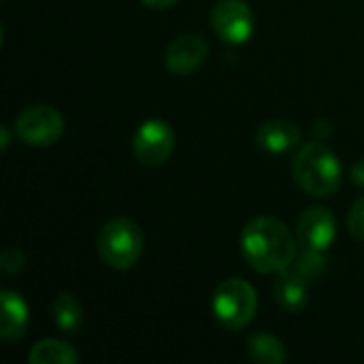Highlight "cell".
I'll return each instance as SVG.
<instances>
[{
	"mask_svg": "<svg viewBox=\"0 0 364 364\" xmlns=\"http://www.w3.org/2000/svg\"><path fill=\"white\" fill-rule=\"evenodd\" d=\"M241 250L247 264L260 273H282L296 258L292 232L275 218L252 220L241 235Z\"/></svg>",
	"mask_w": 364,
	"mask_h": 364,
	"instance_id": "6da1fadb",
	"label": "cell"
},
{
	"mask_svg": "<svg viewBox=\"0 0 364 364\" xmlns=\"http://www.w3.org/2000/svg\"><path fill=\"white\" fill-rule=\"evenodd\" d=\"M292 175L296 183L314 196H331L341 183L339 160L322 143H307L296 151Z\"/></svg>",
	"mask_w": 364,
	"mask_h": 364,
	"instance_id": "7a4b0ae2",
	"label": "cell"
},
{
	"mask_svg": "<svg viewBox=\"0 0 364 364\" xmlns=\"http://www.w3.org/2000/svg\"><path fill=\"white\" fill-rule=\"evenodd\" d=\"M143 250L141 228L128 218L109 220L98 235V256L111 269L126 271L136 264Z\"/></svg>",
	"mask_w": 364,
	"mask_h": 364,
	"instance_id": "3957f363",
	"label": "cell"
},
{
	"mask_svg": "<svg viewBox=\"0 0 364 364\" xmlns=\"http://www.w3.org/2000/svg\"><path fill=\"white\" fill-rule=\"evenodd\" d=\"M256 307H258L256 290L245 279H226L224 284L218 286L213 294L215 320L230 331H239L247 326L256 314Z\"/></svg>",
	"mask_w": 364,
	"mask_h": 364,
	"instance_id": "277c9868",
	"label": "cell"
},
{
	"mask_svg": "<svg viewBox=\"0 0 364 364\" xmlns=\"http://www.w3.org/2000/svg\"><path fill=\"white\" fill-rule=\"evenodd\" d=\"M15 130L23 143L32 147H47L62 136L64 119L53 107L34 105L19 113L15 122Z\"/></svg>",
	"mask_w": 364,
	"mask_h": 364,
	"instance_id": "5b68a950",
	"label": "cell"
},
{
	"mask_svg": "<svg viewBox=\"0 0 364 364\" xmlns=\"http://www.w3.org/2000/svg\"><path fill=\"white\" fill-rule=\"evenodd\" d=\"M211 23L222 41L230 45H241L254 34L256 19L252 9L243 0H220L211 13Z\"/></svg>",
	"mask_w": 364,
	"mask_h": 364,
	"instance_id": "8992f818",
	"label": "cell"
},
{
	"mask_svg": "<svg viewBox=\"0 0 364 364\" xmlns=\"http://www.w3.org/2000/svg\"><path fill=\"white\" fill-rule=\"evenodd\" d=\"M173 145H175V134L171 126L162 119H149L136 130L132 139V154L141 164L156 166L171 156Z\"/></svg>",
	"mask_w": 364,
	"mask_h": 364,
	"instance_id": "52a82bcc",
	"label": "cell"
},
{
	"mask_svg": "<svg viewBox=\"0 0 364 364\" xmlns=\"http://www.w3.org/2000/svg\"><path fill=\"white\" fill-rule=\"evenodd\" d=\"M337 226L335 215L324 207H311L307 209L296 226V237L303 250L311 252H326L335 239Z\"/></svg>",
	"mask_w": 364,
	"mask_h": 364,
	"instance_id": "ba28073f",
	"label": "cell"
},
{
	"mask_svg": "<svg viewBox=\"0 0 364 364\" xmlns=\"http://www.w3.org/2000/svg\"><path fill=\"white\" fill-rule=\"evenodd\" d=\"M207 41L200 34H181L166 49V68L175 75H190L207 58Z\"/></svg>",
	"mask_w": 364,
	"mask_h": 364,
	"instance_id": "9c48e42d",
	"label": "cell"
},
{
	"mask_svg": "<svg viewBox=\"0 0 364 364\" xmlns=\"http://www.w3.org/2000/svg\"><path fill=\"white\" fill-rule=\"evenodd\" d=\"M301 141V128L286 119H273L260 126L256 132V143L269 154H286Z\"/></svg>",
	"mask_w": 364,
	"mask_h": 364,
	"instance_id": "30bf717a",
	"label": "cell"
},
{
	"mask_svg": "<svg viewBox=\"0 0 364 364\" xmlns=\"http://www.w3.org/2000/svg\"><path fill=\"white\" fill-rule=\"evenodd\" d=\"M307 292H309V282L303 279L294 269H286L279 273L275 282V299L277 303L292 314H299L307 305Z\"/></svg>",
	"mask_w": 364,
	"mask_h": 364,
	"instance_id": "8fae6325",
	"label": "cell"
},
{
	"mask_svg": "<svg viewBox=\"0 0 364 364\" xmlns=\"http://www.w3.org/2000/svg\"><path fill=\"white\" fill-rule=\"evenodd\" d=\"M0 296H2L0 337L4 341H17L26 335V328H28V307L17 292L4 290Z\"/></svg>",
	"mask_w": 364,
	"mask_h": 364,
	"instance_id": "7c38bea8",
	"label": "cell"
},
{
	"mask_svg": "<svg viewBox=\"0 0 364 364\" xmlns=\"http://www.w3.org/2000/svg\"><path fill=\"white\" fill-rule=\"evenodd\" d=\"M51 314L58 328L66 335H77L83 326V309L73 294H58L51 303Z\"/></svg>",
	"mask_w": 364,
	"mask_h": 364,
	"instance_id": "4fadbf2b",
	"label": "cell"
},
{
	"mask_svg": "<svg viewBox=\"0 0 364 364\" xmlns=\"http://www.w3.org/2000/svg\"><path fill=\"white\" fill-rule=\"evenodd\" d=\"M28 360L32 364H75L77 352L73 350V346H68L64 341L43 339L30 350Z\"/></svg>",
	"mask_w": 364,
	"mask_h": 364,
	"instance_id": "5bb4252c",
	"label": "cell"
},
{
	"mask_svg": "<svg viewBox=\"0 0 364 364\" xmlns=\"http://www.w3.org/2000/svg\"><path fill=\"white\" fill-rule=\"evenodd\" d=\"M247 348H250V356L258 363L282 364L286 360V350L282 341L273 335H267V333L252 335L247 341Z\"/></svg>",
	"mask_w": 364,
	"mask_h": 364,
	"instance_id": "9a60e30c",
	"label": "cell"
},
{
	"mask_svg": "<svg viewBox=\"0 0 364 364\" xmlns=\"http://www.w3.org/2000/svg\"><path fill=\"white\" fill-rule=\"evenodd\" d=\"M294 271L307 279L309 284H314L316 279L322 277V273L326 271V258H324V252H311V250H305L296 264H294Z\"/></svg>",
	"mask_w": 364,
	"mask_h": 364,
	"instance_id": "2e32d148",
	"label": "cell"
},
{
	"mask_svg": "<svg viewBox=\"0 0 364 364\" xmlns=\"http://www.w3.org/2000/svg\"><path fill=\"white\" fill-rule=\"evenodd\" d=\"M348 228L354 239L364 241V196L352 205L350 215H348Z\"/></svg>",
	"mask_w": 364,
	"mask_h": 364,
	"instance_id": "e0dca14e",
	"label": "cell"
},
{
	"mask_svg": "<svg viewBox=\"0 0 364 364\" xmlns=\"http://www.w3.org/2000/svg\"><path fill=\"white\" fill-rule=\"evenodd\" d=\"M0 267H2L4 273L17 275V273L26 267V258H23V254H21L17 247H9V250H4L2 256H0Z\"/></svg>",
	"mask_w": 364,
	"mask_h": 364,
	"instance_id": "ac0fdd59",
	"label": "cell"
},
{
	"mask_svg": "<svg viewBox=\"0 0 364 364\" xmlns=\"http://www.w3.org/2000/svg\"><path fill=\"white\" fill-rule=\"evenodd\" d=\"M352 181L356 186H364V160H360L358 164H354V168H352Z\"/></svg>",
	"mask_w": 364,
	"mask_h": 364,
	"instance_id": "d6986e66",
	"label": "cell"
},
{
	"mask_svg": "<svg viewBox=\"0 0 364 364\" xmlns=\"http://www.w3.org/2000/svg\"><path fill=\"white\" fill-rule=\"evenodd\" d=\"M149 9H168L175 0H143Z\"/></svg>",
	"mask_w": 364,
	"mask_h": 364,
	"instance_id": "ffe728a7",
	"label": "cell"
},
{
	"mask_svg": "<svg viewBox=\"0 0 364 364\" xmlns=\"http://www.w3.org/2000/svg\"><path fill=\"white\" fill-rule=\"evenodd\" d=\"M0 132H2V145H0V147H2V149H6V145H9V132H6V128H4V126L0 128Z\"/></svg>",
	"mask_w": 364,
	"mask_h": 364,
	"instance_id": "44dd1931",
	"label": "cell"
}]
</instances>
